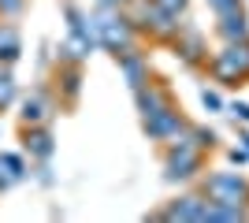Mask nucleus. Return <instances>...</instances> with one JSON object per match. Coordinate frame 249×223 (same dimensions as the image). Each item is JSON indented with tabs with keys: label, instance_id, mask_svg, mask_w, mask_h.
<instances>
[{
	"label": "nucleus",
	"instance_id": "nucleus-12",
	"mask_svg": "<svg viewBox=\"0 0 249 223\" xmlns=\"http://www.w3.org/2000/svg\"><path fill=\"white\" fill-rule=\"evenodd\" d=\"M11 101H15V78L11 71H0V108H8Z\"/></svg>",
	"mask_w": 249,
	"mask_h": 223
},
{
	"label": "nucleus",
	"instance_id": "nucleus-18",
	"mask_svg": "<svg viewBox=\"0 0 249 223\" xmlns=\"http://www.w3.org/2000/svg\"><path fill=\"white\" fill-rule=\"evenodd\" d=\"M97 4H101V8H123L126 0H97Z\"/></svg>",
	"mask_w": 249,
	"mask_h": 223
},
{
	"label": "nucleus",
	"instance_id": "nucleus-9",
	"mask_svg": "<svg viewBox=\"0 0 249 223\" xmlns=\"http://www.w3.org/2000/svg\"><path fill=\"white\" fill-rule=\"evenodd\" d=\"M138 108H142V116H156V112H164V108H171V104H167V97L164 93H160V89H153V86H149V89H145V86H142V89H138Z\"/></svg>",
	"mask_w": 249,
	"mask_h": 223
},
{
	"label": "nucleus",
	"instance_id": "nucleus-1",
	"mask_svg": "<svg viewBox=\"0 0 249 223\" xmlns=\"http://www.w3.org/2000/svg\"><path fill=\"white\" fill-rule=\"evenodd\" d=\"M93 26H97V45L112 49L115 56L134 49V26H130V19L119 8H101L93 15Z\"/></svg>",
	"mask_w": 249,
	"mask_h": 223
},
{
	"label": "nucleus",
	"instance_id": "nucleus-13",
	"mask_svg": "<svg viewBox=\"0 0 249 223\" xmlns=\"http://www.w3.org/2000/svg\"><path fill=\"white\" fill-rule=\"evenodd\" d=\"M26 11V0H0V19H15Z\"/></svg>",
	"mask_w": 249,
	"mask_h": 223
},
{
	"label": "nucleus",
	"instance_id": "nucleus-19",
	"mask_svg": "<svg viewBox=\"0 0 249 223\" xmlns=\"http://www.w3.org/2000/svg\"><path fill=\"white\" fill-rule=\"evenodd\" d=\"M234 112H238L242 119H249V104H238V108H234Z\"/></svg>",
	"mask_w": 249,
	"mask_h": 223
},
{
	"label": "nucleus",
	"instance_id": "nucleus-15",
	"mask_svg": "<svg viewBox=\"0 0 249 223\" xmlns=\"http://www.w3.org/2000/svg\"><path fill=\"white\" fill-rule=\"evenodd\" d=\"M78 86H82V74H78V67H71V71L63 74V89H67V97L78 93Z\"/></svg>",
	"mask_w": 249,
	"mask_h": 223
},
{
	"label": "nucleus",
	"instance_id": "nucleus-10",
	"mask_svg": "<svg viewBox=\"0 0 249 223\" xmlns=\"http://www.w3.org/2000/svg\"><path fill=\"white\" fill-rule=\"evenodd\" d=\"M0 60L4 64L19 60V30L11 22H0Z\"/></svg>",
	"mask_w": 249,
	"mask_h": 223
},
{
	"label": "nucleus",
	"instance_id": "nucleus-8",
	"mask_svg": "<svg viewBox=\"0 0 249 223\" xmlns=\"http://www.w3.org/2000/svg\"><path fill=\"white\" fill-rule=\"evenodd\" d=\"M205 208L208 205L201 197H182L178 205H171L164 212V220H205Z\"/></svg>",
	"mask_w": 249,
	"mask_h": 223
},
{
	"label": "nucleus",
	"instance_id": "nucleus-6",
	"mask_svg": "<svg viewBox=\"0 0 249 223\" xmlns=\"http://www.w3.org/2000/svg\"><path fill=\"white\" fill-rule=\"evenodd\" d=\"M119 67L126 71V78H130V86L134 89H142V86L149 82V71H145V60L134 52V49H126V52H119Z\"/></svg>",
	"mask_w": 249,
	"mask_h": 223
},
{
	"label": "nucleus",
	"instance_id": "nucleus-4",
	"mask_svg": "<svg viewBox=\"0 0 249 223\" xmlns=\"http://www.w3.org/2000/svg\"><path fill=\"white\" fill-rule=\"evenodd\" d=\"M22 123H26V127H45V123H49L52 119V101H49V93H45V89H34L30 97H26V101H22Z\"/></svg>",
	"mask_w": 249,
	"mask_h": 223
},
{
	"label": "nucleus",
	"instance_id": "nucleus-3",
	"mask_svg": "<svg viewBox=\"0 0 249 223\" xmlns=\"http://www.w3.org/2000/svg\"><path fill=\"white\" fill-rule=\"evenodd\" d=\"M197 164H201L197 149L190 145V141H175V153H171V160H167V179H190Z\"/></svg>",
	"mask_w": 249,
	"mask_h": 223
},
{
	"label": "nucleus",
	"instance_id": "nucleus-16",
	"mask_svg": "<svg viewBox=\"0 0 249 223\" xmlns=\"http://www.w3.org/2000/svg\"><path fill=\"white\" fill-rule=\"evenodd\" d=\"M156 4H160L164 11H171V15H178V11L186 8V0H156Z\"/></svg>",
	"mask_w": 249,
	"mask_h": 223
},
{
	"label": "nucleus",
	"instance_id": "nucleus-7",
	"mask_svg": "<svg viewBox=\"0 0 249 223\" xmlns=\"http://www.w3.org/2000/svg\"><path fill=\"white\" fill-rule=\"evenodd\" d=\"M219 34H223L227 41H246V34H249V26H246V15H242L238 8L223 11V15H219Z\"/></svg>",
	"mask_w": 249,
	"mask_h": 223
},
{
	"label": "nucleus",
	"instance_id": "nucleus-5",
	"mask_svg": "<svg viewBox=\"0 0 249 223\" xmlns=\"http://www.w3.org/2000/svg\"><path fill=\"white\" fill-rule=\"evenodd\" d=\"M145 130L153 138H175L178 141V130H182V119H178L175 108H164V112H156V116L145 119Z\"/></svg>",
	"mask_w": 249,
	"mask_h": 223
},
{
	"label": "nucleus",
	"instance_id": "nucleus-17",
	"mask_svg": "<svg viewBox=\"0 0 249 223\" xmlns=\"http://www.w3.org/2000/svg\"><path fill=\"white\" fill-rule=\"evenodd\" d=\"M212 4V11L216 15H223V11H231V8H238V0H208Z\"/></svg>",
	"mask_w": 249,
	"mask_h": 223
},
{
	"label": "nucleus",
	"instance_id": "nucleus-11",
	"mask_svg": "<svg viewBox=\"0 0 249 223\" xmlns=\"http://www.w3.org/2000/svg\"><path fill=\"white\" fill-rule=\"evenodd\" d=\"M26 149H30L34 156H41V160H49L52 156V134L45 127H30V134H26Z\"/></svg>",
	"mask_w": 249,
	"mask_h": 223
},
{
	"label": "nucleus",
	"instance_id": "nucleus-2",
	"mask_svg": "<svg viewBox=\"0 0 249 223\" xmlns=\"http://www.w3.org/2000/svg\"><path fill=\"white\" fill-rule=\"evenodd\" d=\"M205 197L212 205H246L249 201V186L238 179V175H212L205 182Z\"/></svg>",
	"mask_w": 249,
	"mask_h": 223
},
{
	"label": "nucleus",
	"instance_id": "nucleus-14",
	"mask_svg": "<svg viewBox=\"0 0 249 223\" xmlns=\"http://www.w3.org/2000/svg\"><path fill=\"white\" fill-rule=\"evenodd\" d=\"M11 182H19V175L11 171V164L4 160V153H0V190H8Z\"/></svg>",
	"mask_w": 249,
	"mask_h": 223
}]
</instances>
